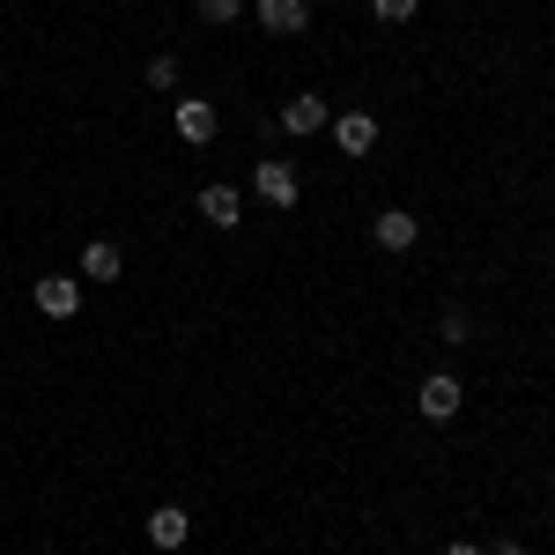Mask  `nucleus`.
Here are the masks:
<instances>
[{
  "instance_id": "1",
  "label": "nucleus",
  "mask_w": 555,
  "mask_h": 555,
  "mask_svg": "<svg viewBox=\"0 0 555 555\" xmlns=\"http://www.w3.org/2000/svg\"><path fill=\"white\" fill-rule=\"evenodd\" d=\"M460 400H467V392H460V378H452V371H437V378L415 385V408H423L429 423H452V415H460Z\"/></svg>"
},
{
  "instance_id": "2",
  "label": "nucleus",
  "mask_w": 555,
  "mask_h": 555,
  "mask_svg": "<svg viewBox=\"0 0 555 555\" xmlns=\"http://www.w3.org/2000/svg\"><path fill=\"white\" fill-rule=\"evenodd\" d=\"M30 304H38L44 319H75V311H82V282H75V274H44L38 289H30Z\"/></svg>"
},
{
  "instance_id": "3",
  "label": "nucleus",
  "mask_w": 555,
  "mask_h": 555,
  "mask_svg": "<svg viewBox=\"0 0 555 555\" xmlns=\"http://www.w3.org/2000/svg\"><path fill=\"white\" fill-rule=\"evenodd\" d=\"M371 237H378L385 253H415V237H423V222H415L408 208H378V215H371Z\"/></svg>"
},
{
  "instance_id": "4",
  "label": "nucleus",
  "mask_w": 555,
  "mask_h": 555,
  "mask_svg": "<svg viewBox=\"0 0 555 555\" xmlns=\"http://www.w3.org/2000/svg\"><path fill=\"white\" fill-rule=\"evenodd\" d=\"M215 127H222V119H215V104H201V96H178V141H185V149H208Z\"/></svg>"
},
{
  "instance_id": "5",
  "label": "nucleus",
  "mask_w": 555,
  "mask_h": 555,
  "mask_svg": "<svg viewBox=\"0 0 555 555\" xmlns=\"http://www.w3.org/2000/svg\"><path fill=\"white\" fill-rule=\"evenodd\" d=\"M253 193L267 201V208H297V171H289V164H259Z\"/></svg>"
},
{
  "instance_id": "6",
  "label": "nucleus",
  "mask_w": 555,
  "mask_h": 555,
  "mask_svg": "<svg viewBox=\"0 0 555 555\" xmlns=\"http://www.w3.org/2000/svg\"><path fill=\"white\" fill-rule=\"evenodd\" d=\"M326 119H334V112H326V96H289V104L274 112V127H282V133H319Z\"/></svg>"
},
{
  "instance_id": "7",
  "label": "nucleus",
  "mask_w": 555,
  "mask_h": 555,
  "mask_svg": "<svg viewBox=\"0 0 555 555\" xmlns=\"http://www.w3.org/2000/svg\"><path fill=\"white\" fill-rule=\"evenodd\" d=\"M326 127H334V141H341L348 156H371V149H378V119H371V112H341V119H326Z\"/></svg>"
},
{
  "instance_id": "8",
  "label": "nucleus",
  "mask_w": 555,
  "mask_h": 555,
  "mask_svg": "<svg viewBox=\"0 0 555 555\" xmlns=\"http://www.w3.org/2000/svg\"><path fill=\"white\" fill-rule=\"evenodd\" d=\"M304 23H311V0H259V30H274V38H297Z\"/></svg>"
},
{
  "instance_id": "9",
  "label": "nucleus",
  "mask_w": 555,
  "mask_h": 555,
  "mask_svg": "<svg viewBox=\"0 0 555 555\" xmlns=\"http://www.w3.org/2000/svg\"><path fill=\"white\" fill-rule=\"evenodd\" d=\"M201 215H208L215 230H237V222H245V201H237V185H201Z\"/></svg>"
},
{
  "instance_id": "10",
  "label": "nucleus",
  "mask_w": 555,
  "mask_h": 555,
  "mask_svg": "<svg viewBox=\"0 0 555 555\" xmlns=\"http://www.w3.org/2000/svg\"><path fill=\"white\" fill-rule=\"evenodd\" d=\"M185 533H193V518L164 504V512H149V548H185Z\"/></svg>"
},
{
  "instance_id": "11",
  "label": "nucleus",
  "mask_w": 555,
  "mask_h": 555,
  "mask_svg": "<svg viewBox=\"0 0 555 555\" xmlns=\"http://www.w3.org/2000/svg\"><path fill=\"white\" fill-rule=\"evenodd\" d=\"M82 282H119V245L112 237H89L82 245Z\"/></svg>"
},
{
  "instance_id": "12",
  "label": "nucleus",
  "mask_w": 555,
  "mask_h": 555,
  "mask_svg": "<svg viewBox=\"0 0 555 555\" xmlns=\"http://www.w3.org/2000/svg\"><path fill=\"white\" fill-rule=\"evenodd\" d=\"M245 15V0H201V23H215V30H230Z\"/></svg>"
},
{
  "instance_id": "13",
  "label": "nucleus",
  "mask_w": 555,
  "mask_h": 555,
  "mask_svg": "<svg viewBox=\"0 0 555 555\" xmlns=\"http://www.w3.org/2000/svg\"><path fill=\"white\" fill-rule=\"evenodd\" d=\"M467 334H474V326H467V311H460V304H452V311H444V319H437V341H452V348H460V341H467Z\"/></svg>"
},
{
  "instance_id": "14",
  "label": "nucleus",
  "mask_w": 555,
  "mask_h": 555,
  "mask_svg": "<svg viewBox=\"0 0 555 555\" xmlns=\"http://www.w3.org/2000/svg\"><path fill=\"white\" fill-rule=\"evenodd\" d=\"M371 8H378V23H415L423 0H371Z\"/></svg>"
},
{
  "instance_id": "15",
  "label": "nucleus",
  "mask_w": 555,
  "mask_h": 555,
  "mask_svg": "<svg viewBox=\"0 0 555 555\" xmlns=\"http://www.w3.org/2000/svg\"><path fill=\"white\" fill-rule=\"evenodd\" d=\"M178 82V60L171 52H156V60H149V89H171Z\"/></svg>"
},
{
  "instance_id": "16",
  "label": "nucleus",
  "mask_w": 555,
  "mask_h": 555,
  "mask_svg": "<svg viewBox=\"0 0 555 555\" xmlns=\"http://www.w3.org/2000/svg\"><path fill=\"white\" fill-rule=\"evenodd\" d=\"M452 555H489V548H474V541H452Z\"/></svg>"
},
{
  "instance_id": "17",
  "label": "nucleus",
  "mask_w": 555,
  "mask_h": 555,
  "mask_svg": "<svg viewBox=\"0 0 555 555\" xmlns=\"http://www.w3.org/2000/svg\"><path fill=\"white\" fill-rule=\"evenodd\" d=\"M489 555H526V548H518V541H496V548H489Z\"/></svg>"
}]
</instances>
